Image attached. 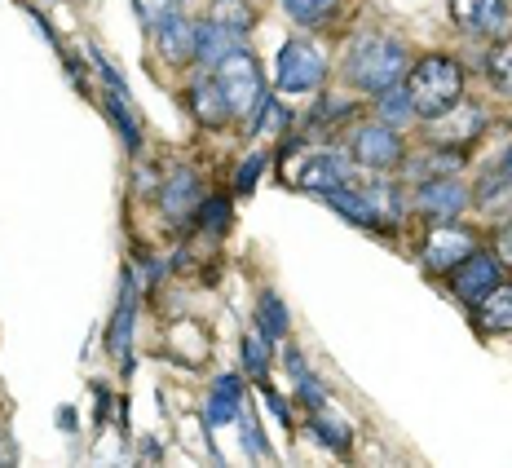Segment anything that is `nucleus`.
<instances>
[{
  "instance_id": "nucleus-6",
  "label": "nucleus",
  "mask_w": 512,
  "mask_h": 468,
  "mask_svg": "<svg viewBox=\"0 0 512 468\" xmlns=\"http://www.w3.org/2000/svg\"><path fill=\"white\" fill-rule=\"evenodd\" d=\"M402 137L389 129V124H367V129L354 133V159L362 168H376V173H384V168H398L402 164Z\"/></svg>"
},
{
  "instance_id": "nucleus-17",
  "label": "nucleus",
  "mask_w": 512,
  "mask_h": 468,
  "mask_svg": "<svg viewBox=\"0 0 512 468\" xmlns=\"http://www.w3.org/2000/svg\"><path fill=\"white\" fill-rule=\"evenodd\" d=\"M159 204H164V212L173 221H181L186 212H195L199 208V182H195V173H177L173 182L159 190Z\"/></svg>"
},
{
  "instance_id": "nucleus-13",
  "label": "nucleus",
  "mask_w": 512,
  "mask_h": 468,
  "mask_svg": "<svg viewBox=\"0 0 512 468\" xmlns=\"http://www.w3.org/2000/svg\"><path fill=\"white\" fill-rule=\"evenodd\" d=\"M327 204L340 208L349 221H358V226H384V217H380V208H376V199H371V190H354V186H336V190H327Z\"/></svg>"
},
{
  "instance_id": "nucleus-14",
  "label": "nucleus",
  "mask_w": 512,
  "mask_h": 468,
  "mask_svg": "<svg viewBox=\"0 0 512 468\" xmlns=\"http://www.w3.org/2000/svg\"><path fill=\"white\" fill-rule=\"evenodd\" d=\"M234 49H243V36H239V31L217 27L212 18H208V23H199V53H195V62H204V67L212 71L217 62H226Z\"/></svg>"
},
{
  "instance_id": "nucleus-25",
  "label": "nucleus",
  "mask_w": 512,
  "mask_h": 468,
  "mask_svg": "<svg viewBox=\"0 0 512 468\" xmlns=\"http://www.w3.org/2000/svg\"><path fill=\"white\" fill-rule=\"evenodd\" d=\"M486 71H490V80H495L499 93H512V40H499V45L490 49Z\"/></svg>"
},
{
  "instance_id": "nucleus-8",
  "label": "nucleus",
  "mask_w": 512,
  "mask_h": 468,
  "mask_svg": "<svg viewBox=\"0 0 512 468\" xmlns=\"http://www.w3.org/2000/svg\"><path fill=\"white\" fill-rule=\"evenodd\" d=\"M473 252V234L464 226H433L429 243H424V265L429 270H451Z\"/></svg>"
},
{
  "instance_id": "nucleus-27",
  "label": "nucleus",
  "mask_w": 512,
  "mask_h": 468,
  "mask_svg": "<svg viewBox=\"0 0 512 468\" xmlns=\"http://www.w3.org/2000/svg\"><path fill=\"white\" fill-rule=\"evenodd\" d=\"M243 367H248V371H256V376H261V371L270 367V340H265L261 332L243 340Z\"/></svg>"
},
{
  "instance_id": "nucleus-20",
  "label": "nucleus",
  "mask_w": 512,
  "mask_h": 468,
  "mask_svg": "<svg viewBox=\"0 0 512 468\" xmlns=\"http://www.w3.org/2000/svg\"><path fill=\"white\" fill-rule=\"evenodd\" d=\"M256 332H261L265 340H283L287 336V310H283V301L274 292H265L261 301H256Z\"/></svg>"
},
{
  "instance_id": "nucleus-21",
  "label": "nucleus",
  "mask_w": 512,
  "mask_h": 468,
  "mask_svg": "<svg viewBox=\"0 0 512 468\" xmlns=\"http://www.w3.org/2000/svg\"><path fill=\"white\" fill-rule=\"evenodd\" d=\"M133 305H137V296H133V283H124V301H120V314L111 318V349H115V358H128V336H133Z\"/></svg>"
},
{
  "instance_id": "nucleus-11",
  "label": "nucleus",
  "mask_w": 512,
  "mask_h": 468,
  "mask_svg": "<svg viewBox=\"0 0 512 468\" xmlns=\"http://www.w3.org/2000/svg\"><path fill=\"white\" fill-rule=\"evenodd\" d=\"M190 111H195V120L208 124V129H217V124H226L234 115L226 93H221V84H217V76H204V80L190 84Z\"/></svg>"
},
{
  "instance_id": "nucleus-7",
  "label": "nucleus",
  "mask_w": 512,
  "mask_h": 468,
  "mask_svg": "<svg viewBox=\"0 0 512 468\" xmlns=\"http://www.w3.org/2000/svg\"><path fill=\"white\" fill-rule=\"evenodd\" d=\"M415 208L429 212V217L451 221L468 208V186L455 182V177H433V182H424L420 190H415Z\"/></svg>"
},
{
  "instance_id": "nucleus-3",
  "label": "nucleus",
  "mask_w": 512,
  "mask_h": 468,
  "mask_svg": "<svg viewBox=\"0 0 512 468\" xmlns=\"http://www.w3.org/2000/svg\"><path fill=\"white\" fill-rule=\"evenodd\" d=\"M212 76H217L234 115H256V106H265V80H261V67H256V58L248 49H234L226 62L212 67Z\"/></svg>"
},
{
  "instance_id": "nucleus-16",
  "label": "nucleus",
  "mask_w": 512,
  "mask_h": 468,
  "mask_svg": "<svg viewBox=\"0 0 512 468\" xmlns=\"http://www.w3.org/2000/svg\"><path fill=\"white\" fill-rule=\"evenodd\" d=\"M159 49H164L168 62H190L199 53V23H190V18H173V23L159 31Z\"/></svg>"
},
{
  "instance_id": "nucleus-19",
  "label": "nucleus",
  "mask_w": 512,
  "mask_h": 468,
  "mask_svg": "<svg viewBox=\"0 0 512 468\" xmlns=\"http://www.w3.org/2000/svg\"><path fill=\"white\" fill-rule=\"evenodd\" d=\"M376 98H380V124H389V129H402L407 120H415V106H411L407 84H393V89L376 93Z\"/></svg>"
},
{
  "instance_id": "nucleus-15",
  "label": "nucleus",
  "mask_w": 512,
  "mask_h": 468,
  "mask_svg": "<svg viewBox=\"0 0 512 468\" xmlns=\"http://www.w3.org/2000/svg\"><path fill=\"white\" fill-rule=\"evenodd\" d=\"M239 402H243V385L239 376H221L217 385H212V398H208V429H226V424L239 416Z\"/></svg>"
},
{
  "instance_id": "nucleus-18",
  "label": "nucleus",
  "mask_w": 512,
  "mask_h": 468,
  "mask_svg": "<svg viewBox=\"0 0 512 468\" xmlns=\"http://www.w3.org/2000/svg\"><path fill=\"white\" fill-rule=\"evenodd\" d=\"M407 173L420 177V182H433V177H455V173H460V155H451V151H424V155H415L411 164H407Z\"/></svg>"
},
{
  "instance_id": "nucleus-26",
  "label": "nucleus",
  "mask_w": 512,
  "mask_h": 468,
  "mask_svg": "<svg viewBox=\"0 0 512 468\" xmlns=\"http://www.w3.org/2000/svg\"><path fill=\"white\" fill-rule=\"evenodd\" d=\"M508 186H512V177L504 173V168H499V173H486L482 186H477L482 190V195H477L482 199V208H499V199H508Z\"/></svg>"
},
{
  "instance_id": "nucleus-12",
  "label": "nucleus",
  "mask_w": 512,
  "mask_h": 468,
  "mask_svg": "<svg viewBox=\"0 0 512 468\" xmlns=\"http://www.w3.org/2000/svg\"><path fill=\"white\" fill-rule=\"evenodd\" d=\"M477 327L490 336L512 332V283H504V287L495 283L482 301H477Z\"/></svg>"
},
{
  "instance_id": "nucleus-22",
  "label": "nucleus",
  "mask_w": 512,
  "mask_h": 468,
  "mask_svg": "<svg viewBox=\"0 0 512 468\" xmlns=\"http://www.w3.org/2000/svg\"><path fill=\"white\" fill-rule=\"evenodd\" d=\"M287 18L301 27H323L327 18L336 14V0H283Z\"/></svg>"
},
{
  "instance_id": "nucleus-1",
  "label": "nucleus",
  "mask_w": 512,
  "mask_h": 468,
  "mask_svg": "<svg viewBox=\"0 0 512 468\" xmlns=\"http://www.w3.org/2000/svg\"><path fill=\"white\" fill-rule=\"evenodd\" d=\"M345 76H349V84H358V89H367V93H384L407 76V49H402V40L380 36V31L358 36L354 45H349Z\"/></svg>"
},
{
  "instance_id": "nucleus-5",
  "label": "nucleus",
  "mask_w": 512,
  "mask_h": 468,
  "mask_svg": "<svg viewBox=\"0 0 512 468\" xmlns=\"http://www.w3.org/2000/svg\"><path fill=\"white\" fill-rule=\"evenodd\" d=\"M283 177H287L292 186H301V190L327 195V190H336V186L349 182V168H345V159H340L336 151H309V155L296 159V164L287 159Z\"/></svg>"
},
{
  "instance_id": "nucleus-35",
  "label": "nucleus",
  "mask_w": 512,
  "mask_h": 468,
  "mask_svg": "<svg viewBox=\"0 0 512 468\" xmlns=\"http://www.w3.org/2000/svg\"><path fill=\"white\" fill-rule=\"evenodd\" d=\"M504 173L512 177V146H508V155H504Z\"/></svg>"
},
{
  "instance_id": "nucleus-10",
  "label": "nucleus",
  "mask_w": 512,
  "mask_h": 468,
  "mask_svg": "<svg viewBox=\"0 0 512 468\" xmlns=\"http://www.w3.org/2000/svg\"><path fill=\"white\" fill-rule=\"evenodd\" d=\"M451 14L455 23L464 31H477V36H486V31H499L508 18V0H451Z\"/></svg>"
},
{
  "instance_id": "nucleus-28",
  "label": "nucleus",
  "mask_w": 512,
  "mask_h": 468,
  "mask_svg": "<svg viewBox=\"0 0 512 468\" xmlns=\"http://www.w3.org/2000/svg\"><path fill=\"white\" fill-rule=\"evenodd\" d=\"M199 221H204V230H226V221H230V204L226 199H208L204 204V212H199Z\"/></svg>"
},
{
  "instance_id": "nucleus-30",
  "label": "nucleus",
  "mask_w": 512,
  "mask_h": 468,
  "mask_svg": "<svg viewBox=\"0 0 512 468\" xmlns=\"http://www.w3.org/2000/svg\"><path fill=\"white\" fill-rule=\"evenodd\" d=\"M314 433H323V442H332L336 451H345V446H349V429H345V424H336V420H323V416H318V420H314Z\"/></svg>"
},
{
  "instance_id": "nucleus-9",
  "label": "nucleus",
  "mask_w": 512,
  "mask_h": 468,
  "mask_svg": "<svg viewBox=\"0 0 512 468\" xmlns=\"http://www.w3.org/2000/svg\"><path fill=\"white\" fill-rule=\"evenodd\" d=\"M495 283H499V261L486 257V252H468L460 261V274H455V296L468 305H477Z\"/></svg>"
},
{
  "instance_id": "nucleus-24",
  "label": "nucleus",
  "mask_w": 512,
  "mask_h": 468,
  "mask_svg": "<svg viewBox=\"0 0 512 468\" xmlns=\"http://www.w3.org/2000/svg\"><path fill=\"white\" fill-rule=\"evenodd\" d=\"M133 5H137L142 27H151V31H164L173 18H181V0H133Z\"/></svg>"
},
{
  "instance_id": "nucleus-29",
  "label": "nucleus",
  "mask_w": 512,
  "mask_h": 468,
  "mask_svg": "<svg viewBox=\"0 0 512 468\" xmlns=\"http://www.w3.org/2000/svg\"><path fill=\"white\" fill-rule=\"evenodd\" d=\"M261 173H265V155H248V159H243V168H239V177H234V190H239V195H248L252 182Z\"/></svg>"
},
{
  "instance_id": "nucleus-31",
  "label": "nucleus",
  "mask_w": 512,
  "mask_h": 468,
  "mask_svg": "<svg viewBox=\"0 0 512 468\" xmlns=\"http://www.w3.org/2000/svg\"><path fill=\"white\" fill-rule=\"evenodd\" d=\"M287 124V111L279 102H265V120L261 124H252V133H274V129H283Z\"/></svg>"
},
{
  "instance_id": "nucleus-4",
  "label": "nucleus",
  "mask_w": 512,
  "mask_h": 468,
  "mask_svg": "<svg viewBox=\"0 0 512 468\" xmlns=\"http://www.w3.org/2000/svg\"><path fill=\"white\" fill-rule=\"evenodd\" d=\"M327 80V58L314 40H287L279 49V89L283 93H314Z\"/></svg>"
},
{
  "instance_id": "nucleus-23",
  "label": "nucleus",
  "mask_w": 512,
  "mask_h": 468,
  "mask_svg": "<svg viewBox=\"0 0 512 468\" xmlns=\"http://www.w3.org/2000/svg\"><path fill=\"white\" fill-rule=\"evenodd\" d=\"M212 23L226 27V31H239V36H243V31L256 23V14H252L248 0H217V5H212Z\"/></svg>"
},
{
  "instance_id": "nucleus-2",
  "label": "nucleus",
  "mask_w": 512,
  "mask_h": 468,
  "mask_svg": "<svg viewBox=\"0 0 512 468\" xmlns=\"http://www.w3.org/2000/svg\"><path fill=\"white\" fill-rule=\"evenodd\" d=\"M460 89H464V67L455 58H442V53L415 62L411 80H407L411 106H415V115H424V120H437V115L451 111V106L460 102Z\"/></svg>"
},
{
  "instance_id": "nucleus-34",
  "label": "nucleus",
  "mask_w": 512,
  "mask_h": 468,
  "mask_svg": "<svg viewBox=\"0 0 512 468\" xmlns=\"http://www.w3.org/2000/svg\"><path fill=\"white\" fill-rule=\"evenodd\" d=\"M9 460H14V446H9L5 438H0V464H9Z\"/></svg>"
},
{
  "instance_id": "nucleus-32",
  "label": "nucleus",
  "mask_w": 512,
  "mask_h": 468,
  "mask_svg": "<svg viewBox=\"0 0 512 468\" xmlns=\"http://www.w3.org/2000/svg\"><path fill=\"white\" fill-rule=\"evenodd\" d=\"M243 446H248V455H265V438L256 420H243Z\"/></svg>"
},
{
  "instance_id": "nucleus-33",
  "label": "nucleus",
  "mask_w": 512,
  "mask_h": 468,
  "mask_svg": "<svg viewBox=\"0 0 512 468\" xmlns=\"http://www.w3.org/2000/svg\"><path fill=\"white\" fill-rule=\"evenodd\" d=\"M495 261H504L508 270H512V221H508L504 230H499V257H495Z\"/></svg>"
}]
</instances>
